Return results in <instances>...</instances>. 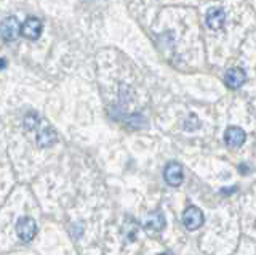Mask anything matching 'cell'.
Returning <instances> with one entry per match:
<instances>
[{
	"mask_svg": "<svg viewBox=\"0 0 256 255\" xmlns=\"http://www.w3.org/2000/svg\"><path fill=\"white\" fill-rule=\"evenodd\" d=\"M184 127H186V130H194V129H198V127H200V122H198L197 116L192 114V116L188 119V121H186V125H184Z\"/></svg>",
	"mask_w": 256,
	"mask_h": 255,
	"instance_id": "12",
	"label": "cell"
},
{
	"mask_svg": "<svg viewBox=\"0 0 256 255\" xmlns=\"http://www.w3.org/2000/svg\"><path fill=\"white\" fill-rule=\"evenodd\" d=\"M5 66H6V60L0 58V69H5Z\"/></svg>",
	"mask_w": 256,
	"mask_h": 255,
	"instance_id": "14",
	"label": "cell"
},
{
	"mask_svg": "<svg viewBox=\"0 0 256 255\" xmlns=\"http://www.w3.org/2000/svg\"><path fill=\"white\" fill-rule=\"evenodd\" d=\"M226 23V13L221 9H210L206 13V25L210 29L218 31L224 26Z\"/></svg>",
	"mask_w": 256,
	"mask_h": 255,
	"instance_id": "9",
	"label": "cell"
},
{
	"mask_svg": "<svg viewBox=\"0 0 256 255\" xmlns=\"http://www.w3.org/2000/svg\"><path fill=\"white\" fill-rule=\"evenodd\" d=\"M237 191V186H229V189H221L220 193L221 194H230V193H236Z\"/></svg>",
	"mask_w": 256,
	"mask_h": 255,
	"instance_id": "13",
	"label": "cell"
},
{
	"mask_svg": "<svg viewBox=\"0 0 256 255\" xmlns=\"http://www.w3.org/2000/svg\"><path fill=\"white\" fill-rule=\"evenodd\" d=\"M142 225L149 228V229H154V231H160L165 228V215L156 210V212H149L146 217L142 218Z\"/></svg>",
	"mask_w": 256,
	"mask_h": 255,
	"instance_id": "8",
	"label": "cell"
},
{
	"mask_svg": "<svg viewBox=\"0 0 256 255\" xmlns=\"http://www.w3.org/2000/svg\"><path fill=\"white\" fill-rule=\"evenodd\" d=\"M246 140V133L240 127H229L224 133V141L229 148H240Z\"/></svg>",
	"mask_w": 256,
	"mask_h": 255,
	"instance_id": "6",
	"label": "cell"
},
{
	"mask_svg": "<svg viewBox=\"0 0 256 255\" xmlns=\"http://www.w3.org/2000/svg\"><path fill=\"white\" fill-rule=\"evenodd\" d=\"M38 124H40V117H38L36 113H29V114H26V117H24V121H22L24 129H26L28 132L37 129V125H38Z\"/></svg>",
	"mask_w": 256,
	"mask_h": 255,
	"instance_id": "11",
	"label": "cell"
},
{
	"mask_svg": "<svg viewBox=\"0 0 256 255\" xmlns=\"http://www.w3.org/2000/svg\"><path fill=\"white\" fill-rule=\"evenodd\" d=\"M204 221H205L204 213L196 205H189L188 209L184 210V213H182V223H184V226H186L189 231L198 229L200 226L204 225Z\"/></svg>",
	"mask_w": 256,
	"mask_h": 255,
	"instance_id": "3",
	"label": "cell"
},
{
	"mask_svg": "<svg viewBox=\"0 0 256 255\" xmlns=\"http://www.w3.org/2000/svg\"><path fill=\"white\" fill-rule=\"evenodd\" d=\"M56 141H58V135H56V132L50 129V127H46V129H44L37 135V145L40 148H50Z\"/></svg>",
	"mask_w": 256,
	"mask_h": 255,
	"instance_id": "10",
	"label": "cell"
},
{
	"mask_svg": "<svg viewBox=\"0 0 256 255\" xmlns=\"http://www.w3.org/2000/svg\"><path fill=\"white\" fill-rule=\"evenodd\" d=\"M42 29H44L42 21L38 18L29 17L21 25V36L24 39H29V41H38V37L42 36Z\"/></svg>",
	"mask_w": 256,
	"mask_h": 255,
	"instance_id": "4",
	"label": "cell"
},
{
	"mask_svg": "<svg viewBox=\"0 0 256 255\" xmlns=\"http://www.w3.org/2000/svg\"><path fill=\"white\" fill-rule=\"evenodd\" d=\"M16 233L24 242H30L37 234V223L30 217H21L16 223Z\"/></svg>",
	"mask_w": 256,
	"mask_h": 255,
	"instance_id": "2",
	"label": "cell"
},
{
	"mask_svg": "<svg viewBox=\"0 0 256 255\" xmlns=\"http://www.w3.org/2000/svg\"><path fill=\"white\" fill-rule=\"evenodd\" d=\"M160 255H172V253H160Z\"/></svg>",
	"mask_w": 256,
	"mask_h": 255,
	"instance_id": "15",
	"label": "cell"
},
{
	"mask_svg": "<svg viewBox=\"0 0 256 255\" xmlns=\"http://www.w3.org/2000/svg\"><path fill=\"white\" fill-rule=\"evenodd\" d=\"M164 178L170 186L173 188H178L182 178H184V170H182V165L180 162H170L166 164L165 170H164Z\"/></svg>",
	"mask_w": 256,
	"mask_h": 255,
	"instance_id": "5",
	"label": "cell"
},
{
	"mask_svg": "<svg viewBox=\"0 0 256 255\" xmlns=\"http://www.w3.org/2000/svg\"><path fill=\"white\" fill-rule=\"evenodd\" d=\"M245 81H246V74L240 68H232L224 76V82H226L229 89H240L245 84Z\"/></svg>",
	"mask_w": 256,
	"mask_h": 255,
	"instance_id": "7",
	"label": "cell"
},
{
	"mask_svg": "<svg viewBox=\"0 0 256 255\" xmlns=\"http://www.w3.org/2000/svg\"><path fill=\"white\" fill-rule=\"evenodd\" d=\"M0 36L5 42H14L21 36V25L18 18L6 17L0 21Z\"/></svg>",
	"mask_w": 256,
	"mask_h": 255,
	"instance_id": "1",
	"label": "cell"
}]
</instances>
